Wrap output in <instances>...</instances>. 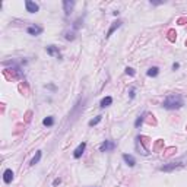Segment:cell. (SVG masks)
Returning a JSON list of instances; mask_svg holds the SVG:
<instances>
[{
	"label": "cell",
	"mask_w": 187,
	"mask_h": 187,
	"mask_svg": "<svg viewBox=\"0 0 187 187\" xmlns=\"http://www.w3.org/2000/svg\"><path fill=\"white\" fill-rule=\"evenodd\" d=\"M73 6H75V1H73V0H65V1H63V9H65V15H66V16L70 15Z\"/></svg>",
	"instance_id": "5b68a950"
},
{
	"label": "cell",
	"mask_w": 187,
	"mask_h": 187,
	"mask_svg": "<svg viewBox=\"0 0 187 187\" xmlns=\"http://www.w3.org/2000/svg\"><path fill=\"white\" fill-rule=\"evenodd\" d=\"M162 107L167 108V110H178V108L183 107V97L178 95V94H171L164 100Z\"/></svg>",
	"instance_id": "6da1fadb"
},
{
	"label": "cell",
	"mask_w": 187,
	"mask_h": 187,
	"mask_svg": "<svg viewBox=\"0 0 187 187\" xmlns=\"http://www.w3.org/2000/svg\"><path fill=\"white\" fill-rule=\"evenodd\" d=\"M121 23H123L121 21H116V22H113V23H111V26H110V29H108V32L105 34V38L111 37V35H113V32H114L116 29H119L120 26H121Z\"/></svg>",
	"instance_id": "ba28073f"
},
{
	"label": "cell",
	"mask_w": 187,
	"mask_h": 187,
	"mask_svg": "<svg viewBox=\"0 0 187 187\" xmlns=\"http://www.w3.org/2000/svg\"><path fill=\"white\" fill-rule=\"evenodd\" d=\"M145 116H146V113L140 114V116H139V117L136 119V121H135V126H136V127H140V126H142V123H143V119H145Z\"/></svg>",
	"instance_id": "e0dca14e"
},
{
	"label": "cell",
	"mask_w": 187,
	"mask_h": 187,
	"mask_svg": "<svg viewBox=\"0 0 187 187\" xmlns=\"http://www.w3.org/2000/svg\"><path fill=\"white\" fill-rule=\"evenodd\" d=\"M47 88H50V89H53V91H56V86H54V85H48Z\"/></svg>",
	"instance_id": "cb8c5ba5"
},
{
	"label": "cell",
	"mask_w": 187,
	"mask_h": 187,
	"mask_svg": "<svg viewBox=\"0 0 187 187\" xmlns=\"http://www.w3.org/2000/svg\"><path fill=\"white\" fill-rule=\"evenodd\" d=\"M146 75H148L149 78H156V76L159 75V69L153 66V67H151L149 70H148V73H146Z\"/></svg>",
	"instance_id": "4fadbf2b"
},
{
	"label": "cell",
	"mask_w": 187,
	"mask_h": 187,
	"mask_svg": "<svg viewBox=\"0 0 187 187\" xmlns=\"http://www.w3.org/2000/svg\"><path fill=\"white\" fill-rule=\"evenodd\" d=\"M12 180H13V171L10 170V168H7V170L3 172V181H4L6 184H10Z\"/></svg>",
	"instance_id": "52a82bcc"
},
{
	"label": "cell",
	"mask_w": 187,
	"mask_h": 187,
	"mask_svg": "<svg viewBox=\"0 0 187 187\" xmlns=\"http://www.w3.org/2000/svg\"><path fill=\"white\" fill-rule=\"evenodd\" d=\"M129 94H130V100H133V98H135V88H132Z\"/></svg>",
	"instance_id": "44dd1931"
},
{
	"label": "cell",
	"mask_w": 187,
	"mask_h": 187,
	"mask_svg": "<svg viewBox=\"0 0 187 187\" xmlns=\"http://www.w3.org/2000/svg\"><path fill=\"white\" fill-rule=\"evenodd\" d=\"M113 104V98L111 97H105V98H102L101 102H100V107L101 108H105V107H110Z\"/></svg>",
	"instance_id": "7c38bea8"
},
{
	"label": "cell",
	"mask_w": 187,
	"mask_h": 187,
	"mask_svg": "<svg viewBox=\"0 0 187 187\" xmlns=\"http://www.w3.org/2000/svg\"><path fill=\"white\" fill-rule=\"evenodd\" d=\"M79 26H81V19H78V21L75 22V25H73V28L76 29V28H79Z\"/></svg>",
	"instance_id": "ffe728a7"
},
{
	"label": "cell",
	"mask_w": 187,
	"mask_h": 187,
	"mask_svg": "<svg viewBox=\"0 0 187 187\" xmlns=\"http://www.w3.org/2000/svg\"><path fill=\"white\" fill-rule=\"evenodd\" d=\"M25 7H26V12H29V13H37L40 10V6L35 1H31V0L25 1Z\"/></svg>",
	"instance_id": "277c9868"
},
{
	"label": "cell",
	"mask_w": 187,
	"mask_h": 187,
	"mask_svg": "<svg viewBox=\"0 0 187 187\" xmlns=\"http://www.w3.org/2000/svg\"><path fill=\"white\" fill-rule=\"evenodd\" d=\"M180 167H183L181 162H171L170 165H164V167H161V171H171V170H174V168H180Z\"/></svg>",
	"instance_id": "8fae6325"
},
{
	"label": "cell",
	"mask_w": 187,
	"mask_h": 187,
	"mask_svg": "<svg viewBox=\"0 0 187 187\" xmlns=\"http://www.w3.org/2000/svg\"><path fill=\"white\" fill-rule=\"evenodd\" d=\"M26 32H28L29 35H40L41 32H43V28L38 26V25H31V26L26 28Z\"/></svg>",
	"instance_id": "8992f818"
},
{
	"label": "cell",
	"mask_w": 187,
	"mask_h": 187,
	"mask_svg": "<svg viewBox=\"0 0 187 187\" xmlns=\"http://www.w3.org/2000/svg\"><path fill=\"white\" fill-rule=\"evenodd\" d=\"M60 183H62V180H60V178H56V180L53 181V184H54V186H59Z\"/></svg>",
	"instance_id": "7402d4cb"
},
{
	"label": "cell",
	"mask_w": 187,
	"mask_h": 187,
	"mask_svg": "<svg viewBox=\"0 0 187 187\" xmlns=\"http://www.w3.org/2000/svg\"><path fill=\"white\" fill-rule=\"evenodd\" d=\"M43 124H44V126H47V127H51V126H53V124H54V117H45V119L43 120Z\"/></svg>",
	"instance_id": "2e32d148"
},
{
	"label": "cell",
	"mask_w": 187,
	"mask_h": 187,
	"mask_svg": "<svg viewBox=\"0 0 187 187\" xmlns=\"http://www.w3.org/2000/svg\"><path fill=\"white\" fill-rule=\"evenodd\" d=\"M124 72H126V75H130V76H135V70L132 67H126L124 69Z\"/></svg>",
	"instance_id": "ac0fdd59"
},
{
	"label": "cell",
	"mask_w": 187,
	"mask_h": 187,
	"mask_svg": "<svg viewBox=\"0 0 187 187\" xmlns=\"http://www.w3.org/2000/svg\"><path fill=\"white\" fill-rule=\"evenodd\" d=\"M47 54H50V56H56V57L62 59L60 51H59V47H56V45H48V47H47Z\"/></svg>",
	"instance_id": "9c48e42d"
},
{
	"label": "cell",
	"mask_w": 187,
	"mask_h": 187,
	"mask_svg": "<svg viewBox=\"0 0 187 187\" xmlns=\"http://www.w3.org/2000/svg\"><path fill=\"white\" fill-rule=\"evenodd\" d=\"M41 151H37V153H35V156L31 159V165H35V164H38L40 162V159H41Z\"/></svg>",
	"instance_id": "5bb4252c"
},
{
	"label": "cell",
	"mask_w": 187,
	"mask_h": 187,
	"mask_svg": "<svg viewBox=\"0 0 187 187\" xmlns=\"http://www.w3.org/2000/svg\"><path fill=\"white\" fill-rule=\"evenodd\" d=\"M66 40H69V41L75 40V35H73V32H72V34H70V32H67V34H66Z\"/></svg>",
	"instance_id": "d6986e66"
},
{
	"label": "cell",
	"mask_w": 187,
	"mask_h": 187,
	"mask_svg": "<svg viewBox=\"0 0 187 187\" xmlns=\"http://www.w3.org/2000/svg\"><path fill=\"white\" fill-rule=\"evenodd\" d=\"M123 159H124V162H126L129 167H135V164H136L135 158H133L132 155H129V153H123Z\"/></svg>",
	"instance_id": "30bf717a"
},
{
	"label": "cell",
	"mask_w": 187,
	"mask_h": 187,
	"mask_svg": "<svg viewBox=\"0 0 187 187\" xmlns=\"http://www.w3.org/2000/svg\"><path fill=\"white\" fill-rule=\"evenodd\" d=\"M101 120H102V116H97L95 119H92L89 123H88V126H89V127H94V126H97V124H98Z\"/></svg>",
	"instance_id": "9a60e30c"
},
{
	"label": "cell",
	"mask_w": 187,
	"mask_h": 187,
	"mask_svg": "<svg viewBox=\"0 0 187 187\" xmlns=\"http://www.w3.org/2000/svg\"><path fill=\"white\" fill-rule=\"evenodd\" d=\"M114 149H116V143L111 142V140H104L100 145V151L101 152H110V151H114Z\"/></svg>",
	"instance_id": "7a4b0ae2"
},
{
	"label": "cell",
	"mask_w": 187,
	"mask_h": 187,
	"mask_svg": "<svg viewBox=\"0 0 187 187\" xmlns=\"http://www.w3.org/2000/svg\"><path fill=\"white\" fill-rule=\"evenodd\" d=\"M85 149H86V142H82V143H79L78 145V148L73 151V158L75 159H79L82 155H84V152H85Z\"/></svg>",
	"instance_id": "3957f363"
},
{
	"label": "cell",
	"mask_w": 187,
	"mask_h": 187,
	"mask_svg": "<svg viewBox=\"0 0 187 187\" xmlns=\"http://www.w3.org/2000/svg\"><path fill=\"white\" fill-rule=\"evenodd\" d=\"M178 67H180V65H178V63H174V65H172V70H177Z\"/></svg>",
	"instance_id": "603a6c76"
}]
</instances>
